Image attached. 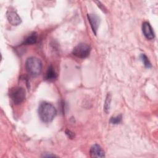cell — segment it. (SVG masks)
Here are the masks:
<instances>
[{"mask_svg":"<svg viewBox=\"0 0 158 158\" xmlns=\"http://www.w3.org/2000/svg\"><path fill=\"white\" fill-rule=\"evenodd\" d=\"M38 112L40 118L44 123L52 122L57 114L55 107L47 102H43L40 104Z\"/></svg>","mask_w":158,"mask_h":158,"instance_id":"1","label":"cell"},{"mask_svg":"<svg viewBox=\"0 0 158 158\" xmlns=\"http://www.w3.org/2000/svg\"><path fill=\"white\" fill-rule=\"evenodd\" d=\"M27 72L32 77L38 76L42 71L43 64L40 59L36 57L27 58L25 64Z\"/></svg>","mask_w":158,"mask_h":158,"instance_id":"2","label":"cell"},{"mask_svg":"<svg viewBox=\"0 0 158 158\" xmlns=\"http://www.w3.org/2000/svg\"><path fill=\"white\" fill-rule=\"evenodd\" d=\"M25 90L21 86L13 87L9 91V96L16 105L21 104L25 100Z\"/></svg>","mask_w":158,"mask_h":158,"instance_id":"3","label":"cell"},{"mask_svg":"<svg viewBox=\"0 0 158 158\" xmlns=\"http://www.w3.org/2000/svg\"><path fill=\"white\" fill-rule=\"evenodd\" d=\"M91 52V47L89 44L86 43H80L77 44L72 51V54L79 58L84 59L87 57Z\"/></svg>","mask_w":158,"mask_h":158,"instance_id":"4","label":"cell"},{"mask_svg":"<svg viewBox=\"0 0 158 158\" xmlns=\"http://www.w3.org/2000/svg\"><path fill=\"white\" fill-rule=\"evenodd\" d=\"M6 17L10 24L14 26H17L19 25L21 22V18L18 15V14L12 10H8L6 12Z\"/></svg>","mask_w":158,"mask_h":158,"instance_id":"5","label":"cell"},{"mask_svg":"<svg viewBox=\"0 0 158 158\" xmlns=\"http://www.w3.org/2000/svg\"><path fill=\"white\" fill-rule=\"evenodd\" d=\"M87 17L93 33H94V35H96V33L99 25V23H100L99 17L97 15L93 14H88Z\"/></svg>","mask_w":158,"mask_h":158,"instance_id":"6","label":"cell"},{"mask_svg":"<svg viewBox=\"0 0 158 158\" xmlns=\"http://www.w3.org/2000/svg\"><path fill=\"white\" fill-rule=\"evenodd\" d=\"M142 31L144 36L148 40H152L154 38V33L150 23L148 22H144L142 25Z\"/></svg>","mask_w":158,"mask_h":158,"instance_id":"7","label":"cell"},{"mask_svg":"<svg viewBox=\"0 0 158 158\" xmlns=\"http://www.w3.org/2000/svg\"><path fill=\"white\" fill-rule=\"evenodd\" d=\"M90 156L93 157H104L105 156V153L102 148L96 144L93 145L89 149Z\"/></svg>","mask_w":158,"mask_h":158,"instance_id":"8","label":"cell"},{"mask_svg":"<svg viewBox=\"0 0 158 158\" xmlns=\"http://www.w3.org/2000/svg\"><path fill=\"white\" fill-rule=\"evenodd\" d=\"M57 73L54 70V69L53 68V67L52 65H50L46 73L44 75V79L47 81H52L54 80H55L57 78Z\"/></svg>","mask_w":158,"mask_h":158,"instance_id":"9","label":"cell"},{"mask_svg":"<svg viewBox=\"0 0 158 158\" xmlns=\"http://www.w3.org/2000/svg\"><path fill=\"white\" fill-rule=\"evenodd\" d=\"M38 36L36 33H32L30 34L23 41V44L25 45H30V44H35L37 41Z\"/></svg>","mask_w":158,"mask_h":158,"instance_id":"10","label":"cell"},{"mask_svg":"<svg viewBox=\"0 0 158 158\" xmlns=\"http://www.w3.org/2000/svg\"><path fill=\"white\" fill-rule=\"evenodd\" d=\"M110 102H111V95L110 93H108L106 96L105 102L104 104V110L106 114H107L109 112Z\"/></svg>","mask_w":158,"mask_h":158,"instance_id":"11","label":"cell"},{"mask_svg":"<svg viewBox=\"0 0 158 158\" xmlns=\"http://www.w3.org/2000/svg\"><path fill=\"white\" fill-rule=\"evenodd\" d=\"M140 58L141 61L143 62L144 65L146 67V68H151L152 65L149 60V59L148 58V57L144 54H142L140 56Z\"/></svg>","mask_w":158,"mask_h":158,"instance_id":"12","label":"cell"},{"mask_svg":"<svg viewBox=\"0 0 158 158\" xmlns=\"http://www.w3.org/2000/svg\"><path fill=\"white\" fill-rule=\"evenodd\" d=\"M122 116L121 114H120V115H117L115 117H112L110 118L109 122L112 124L117 125V124L120 123L122 122Z\"/></svg>","mask_w":158,"mask_h":158,"instance_id":"13","label":"cell"},{"mask_svg":"<svg viewBox=\"0 0 158 158\" xmlns=\"http://www.w3.org/2000/svg\"><path fill=\"white\" fill-rule=\"evenodd\" d=\"M65 134L67 135V136H68L69 138H71V139L73 138L75 136L73 133H72L70 130H67L65 131Z\"/></svg>","mask_w":158,"mask_h":158,"instance_id":"14","label":"cell"},{"mask_svg":"<svg viewBox=\"0 0 158 158\" xmlns=\"http://www.w3.org/2000/svg\"><path fill=\"white\" fill-rule=\"evenodd\" d=\"M95 2H96V3H97L98 6V7H99L101 8V9L102 11H104V12H106V8H105V7L104 6V5H102V4L101 3V2H99V1H96Z\"/></svg>","mask_w":158,"mask_h":158,"instance_id":"15","label":"cell"}]
</instances>
